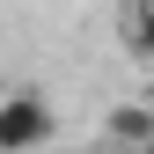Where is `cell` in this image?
I'll list each match as a JSON object with an SVG mask.
<instances>
[{"label":"cell","mask_w":154,"mask_h":154,"mask_svg":"<svg viewBox=\"0 0 154 154\" xmlns=\"http://www.w3.org/2000/svg\"><path fill=\"white\" fill-rule=\"evenodd\" d=\"M59 140V118L37 88H8L0 95V154H44Z\"/></svg>","instance_id":"1"},{"label":"cell","mask_w":154,"mask_h":154,"mask_svg":"<svg viewBox=\"0 0 154 154\" xmlns=\"http://www.w3.org/2000/svg\"><path fill=\"white\" fill-rule=\"evenodd\" d=\"M140 154H154V125H147V140H140Z\"/></svg>","instance_id":"3"},{"label":"cell","mask_w":154,"mask_h":154,"mask_svg":"<svg viewBox=\"0 0 154 154\" xmlns=\"http://www.w3.org/2000/svg\"><path fill=\"white\" fill-rule=\"evenodd\" d=\"M125 37H132V51H140V59H154V0H132Z\"/></svg>","instance_id":"2"}]
</instances>
